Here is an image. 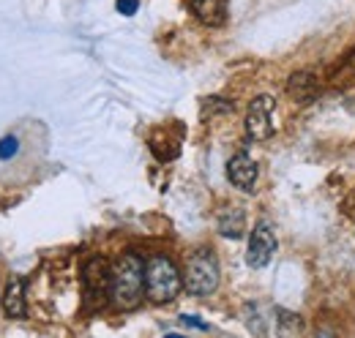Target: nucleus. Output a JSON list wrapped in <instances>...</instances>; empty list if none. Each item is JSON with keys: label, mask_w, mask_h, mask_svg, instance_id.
<instances>
[{"label": "nucleus", "mask_w": 355, "mask_h": 338, "mask_svg": "<svg viewBox=\"0 0 355 338\" xmlns=\"http://www.w3.org/2000/svg\"><path fill=\"white\" fill-rule=\"evenodd\" d=\"M83 287H85V305L101 308L112 290V270L104 256H93L83 267Z\"/></svg>", "instance_id": "nucleus-4"}, {"label": "nucleus", "mask_w": 355, "mask_h": 338, "mask_svg": "<svg viewBox=\"0 0 355 338\" xmlns=\"http://www.w3.org/2000/svg\"><path fill=\"white\" fill-rule=\"evenodd\" d=\"M183 290V278L175 262L164 254H153L145 262V295L153 303H173Z\"/></svg>", "instance_id": "nucleus-2"}, {"label": "nucleus", "mask_w": 355, "mask_h": 338, "mask_svg": "<svg viewBox=\"0 0 355 338\" xmlns=\"http://www.w3.org/2000/svg\"><path fill=\"white\" fill-rule=\"evenodd\" d=\"M115 6H118V11H121L123 17H134L137 8H139V0H118Z\"/></svg>", "instance_id": "nucleus-15"}, {"label": "nucleus", "mask_w": 355, "mask_h": 338, "mask_svg": "<svg viewBox=\"0 0 355 338\" xmlns=\"http://www.w3.org/2000/svg\"><path fill=\"white\" fill-rule=\"evenodd\" d=\"M194 17L202 22V25H211V28H219L227 22V3L224 0H191L189 3Z\"/></svg>", "instance_id": "nucleus-10"}, {"label": "nucleus", "mask_w": 355, "mask_h": 338, "mask_svg": "<svg viewBox=\"0 0 355 338\" xmlns=\"http://www.w3.org/2000/svg\"><path fill=\"white\" fill-rule=\"evenodd\" d=\"M150 150L159 161H173L180 153V136H173L170 128H159L150 136Z\"/></svg>", "instance_id": "nucleus-11"}, {"label": "nucleus", "mask_w": 355, "mask_h": 338, "mask_svg": "<svg viewBox=\"0 0 355 338\" xmlns=\"http://www.w3.org/2000/svg\"><path fill=\"white\" fill-rule=\"evenodd\" d=\"M276 254V232L270 221H257L254 232L249 238V251H246V265L249 267H266Z\"/></svg>", "instance_id": "nucleus-6"}, {"label": "nucleus", "mask_w": 355, "mask_h": 338, "mask_svg": "<svg viewBox=\"0 0 355 338\" xmlns=\"http://www.w3.org/2000/svg\"><path fill=\"white\" fill-rule=\"evenodd\" d=\"M17 150H19V139H17V136H3V139H0V159H3V161H6V159H14Z\"/></svg>", "instance_id": "nucleus-14"}, {"label": "nucleus", "mask_w": 355, "mask_h": 338, "mask_svg": "<svg viewBox=\"0 0 355 338\" xmlns=\"http://www.w3.org/2000/svg\"><path fill=\"white\" fill-rule=\"evenodd\" d=\"M232 109V104L227 101V98H205L202 101V118H208V115H216V112H230Z\"/></svg>", "instance_id": "nucleus-13"}, {"label": "nucleus", "mask_w": 355, "mask_h": 338, "mask_svg": "<svg viewBox=\"0 0 355 338\" xmlns=\"http://www.w3.org/2000/svg\"><path fill=\"white\" fill-rule=\"evenodd\" d=\"M183 287H186V292L197 297L216 292V287H219V262H216L214 251L200 249V251L189 256L186 273H183Z\"/></svg>", "instance_id": "nucleus-3"}, {"label": "nucleus", "mask_w": 355, "mask_h": 338, "mask_svg": "<svg viewBox=\"0 0 355 338\" xmlns=\"http://www.w3.org/2000/svg\"><path fill=\"white\" fill-rule=\"evenodd\" d=\"M227 177H230V183H232L235 188L252 194V191H254V183H257V164H254L246 153H238V156H232L230 164H227Z\"/></svg>", "instance_id": "nucleus-7"}, {"label": "nucleus", "mask_w": 355, "mask_h": 338, "mask_svg": "<svg viewBox=\"0 0 355 338\" xmlns=\"http://www.w3.org/2000/svg\"><path fill=\"white\" fill-rule=\"evenodd\" d=\"M347 69H350V71L355 74V52L350 55V57H347Z\"/></svg>", "instance_id": "nucleus-17"}, {"label": "nucleus", "mask_w": 355, "mask_h": 338, "mask_svg": "<svg viewBox=\"0 0 355 338\" xmlns=\"http://www.w3.org/2000/svg\"><path fill=\"white\" fill-rule=\"evenodd\" d=\"M219 232H222L224 238H232V240L243 238V232H246V213L241 211V208H224L219 213Z\"/></svg>", "instance_id": "nucleus-12"}, {"label": "nucleus", "mask_w": 355, "mask_h": 338, "mask_svg": "<svg viewBox=\"0 0 355 338\" xmlns=\"http://www.w3.org/2000/svg\"><path fill=\"white\" fill-rule=\"evenodd\" d=\"M183 319V325H191V328H197V330H208V325L200 319V317H191V314H183L180 317Z\"/></svg>", "instance_id": "nucleus-16"}, {"label": "nucleus", "mask_w": 355, "mask_h": 338, "mask_svg": "<svg viewBox=\"0 0 355 338\" xmlns=\"http://www.w3.org/2000/svg\"><path fill=\"white\" fill-rule=\"evenodd\" d=\"M142 295H145V262L139 259V254L126 251L112 267L110 300L121 311H134L142 303Z\"/></svg>", "instance_id": "nucleus-1"}, {"label": "nucleus", "mask_w": 355, "mask_h": 338, "mask_svg": "<svg viewBox=\"0 0 355 338\" xmlns=\"http://www.w3.org/2000/svg\"><path fill=\"white\" fill-rule=\"evenodd\" d=\"M3 308L11 319H22L28 314V305H25V281L19 276H11L8 284H6V292H3Z\"/></svg>", "instance_id": "nucleus-9"}, {"label": "nucleus", "mask_w": 355, "mask_h": 338, "mask_svg": "<svg viewBox=\"0 0 355 338\" xmlns=\"http://www.w3.org/2000/svg\"><path fill=\"white\" fill-rule=\"evenodd\" d=\"M317 90H320V82H317V77H314L311 71H295V74L287 80V96H290L293 101H298V104L314 101Z\"/></svg>", "instance_id": "nucleus-8"}, {"label": "nucleus", "mask_w": 355, "mask_h": 338, "mask_svg": "<svg viewBox=\"0 0 355 338\" xmlns=\"http://www.w3.org/2000/svg\"><path fill=\"white\" fill-rule=\"evenodd\" d=\"M273 112H276V101L270 96H257L252 104H249V112H246V134L249 139H257L263 142L273 134Z\"/></svg>", "instance_id": "nucleus-5"}]
</instances>
